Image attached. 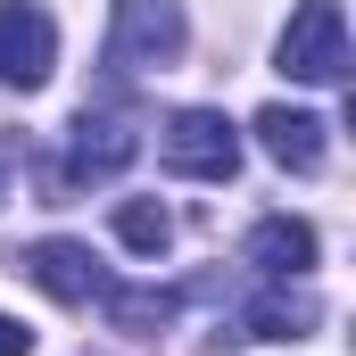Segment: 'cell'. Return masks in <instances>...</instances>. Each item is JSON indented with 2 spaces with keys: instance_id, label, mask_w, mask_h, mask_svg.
I'll list each match as a JSON object with an SVG mask.
<instances>
[{
  "instance_id": "6da1fadb",
  "label": "cell",
  "mask_w": 356,
  "mask_h": 356,
  "mask_svg": "<svg viewBox=\"0 0 356 356\" xmlns=\"http://www.w3.org/2000/svg\"><path fill=\"white\" fill-rule=\"evenodd\" d=\"M273 67L290 83H348V17H340V0H298L282 42H273Z\"/></svg>"
},
{
  "instance_id": "7a4b0ae2",
  "label": "cell",
  "mask_w": 356,
  "mask_h": 356,
  "mask_svg": "<svg viewBox=\"0 0 356 356\" xmlns=\"http://www.w3.org/2000/svg\"><path fill=\"white\" fill-rule=\"evenodd\" d=\"M158 158L182 182H232L241 175V133H232L224 108H182V116H166V133H158Z\"/></svg>"
},
{
  "instance_id": "3957f363",
  "label": "cell",
  "mask_w": 356,
  "mask_h": 356,
  "mask_svg": "<svg viewBox=\"0 0 356 356\" xmlns=\"http://www.w3.org/2000/svg\"><path fill=\"white\" fill-rule=\"evenodd\" d=\"M191 25H182V0H116V25H108V58L116 67H175Z\"/></svg>"
},
{
  "instance_id": "277c9868",
  "label": "cell",
  "mask_w": 356,
  "mask_h": 356,
  "mask_svg": "<svg viewBox=\"0 0 356 356\" xmlns=\"http://www.w3.org/2000/svg\"><path fill=\"white\" fill-rule=\"evenodd\" d=\"M50 67H58V25H50V8L0 0V83L8 91H42Z\"/></svg>"
},
{
  "instance_id": "5b68a950",
  "label": "cell",
  "mask_w": 356,
  "mask_h": 356,
  "mask_svg": "<svg viewBox=\"0 0 356 356\" xmlns=\"http://www.w3.org/2000/svg\"><path fill=\"white\" fill-rule=\"evenodd\" d=\"M17 273H25L33 290H50L58 307H91V298H108V273H99V257H91L83 241H33V249L17 257Z\"/></svg>"
},
{
  "instance_id": "8992f818",
  "label": "cell",
  "mask_w": 356,
  "mask_h": 356,
  "mask_svg": "<svg viewBox=\"0 0 356 356\" xmlns=\"http://www.w3.org/2000/svg\"><path fill=\"white\" fill-rule=\"evenodd\" d=\"M133 149H141L133 124H116V116H75V133H67V182H108V175H124Z\"/></svg>"
},
{
  "instance_id": "52a82bcc",
  "label": "cell",
  "mask_w": 356,
  "mask_h": 356,
  "mask_svg": "<svg viewBox=\"0 0 356 356\" xmlns=\"http://www.w3.org/2000/svg\"><path fill=\"white\" fill-rule=\"evenodd\" d=\"M241 323H249V340H307V332L323 323V298H315V290H307V273H298V282L257 290V298L241 307Z\"/></svg>"
},
{
  "instance_id": "ba28073f",
  "label": "cell",
  "mask_w": 356,
  "mask_h": 356,
  "mask_svg": "<svg viewBox=\"0 0 356 356\" xmlns=\"http://www.w3.org/2000/svg\"><path fill=\"white\" fill-rule=\"evenodd\" d=\"M257 141H266L273 166H290V175H315L323 166V116H307V108H257Z\"/></svg>"
},
{
  "instance_id": "9c48e42d",
  "label": "cell",
  "mask_w": 356,
  "mask_h": 356,
  "mask_svg": "<svg viewBox=\"0 0 356 356\" xmlns=\"http://www.w3.org/2000/svg\"><path fill=\"white\" fill-rule=\"evenodd\" d=\"M249 266L266 273V282H298V273L315 266V224H298V216H266V224L249 232Z\"/></svg>"
},
{
  "instance_id": "30bf717a",
  "label": "cell",
  "mask_w": 356,
  "mask_h": 356,
  "mask_svg": "<svg viewBox=\"0 0 356 356\" xmlns=\"http://www.w3.org/2000/svg\"><path fill=\"white\" fill-rule=\"evenodd\" d=\"M116 241H124L133 257H158V249L175 241V216H166L158 199H116Z\"/></svg>"
},
{
  "instance_id": "8fae6325",
  "label": "cell",
  "mask_w": 356,
  "mask_h": 356,
  "mask_svg": "<svg viewBox=\"0 0 356 356\" xmlns=\"http://www.w3.org/2000/svg\"><path fill=\"white\" fill-rule=\"evenodd\" d=\"M108 315H116V332H158V323H175V290H108Z\"/></svg>"
},
{
  "instance_id": "7c38bea8",
  "label": "cell",
  "mask_w": 356,
  "mask_h": 356,
  "mask_svg": "<svg viewBox=\"0 0 356 356\" xmlns=\"http://www.w3.org/2000/svg\"><path fill=\"white\" fill-rule=\"evenodd\" d=\"M17 166H25V141H17V133H0V199H8V175H17Z\"/></svg>"
},
{
  "instance_id": "4fadbf2b",
  "label": "cell",
  "mask_w": 356,
  "mask_h": 356,
  "mask_svg": "<svg viewBox=\"0 0 356 356\" xmlns=\"http://www.w3.org/2000/svg\"><path fill=\"white\" fill-rule=\"evenodd\" d=\"M33 348V332H25V323H8V315H0V356H25Z\"/></svg>"
}]
</instances>
